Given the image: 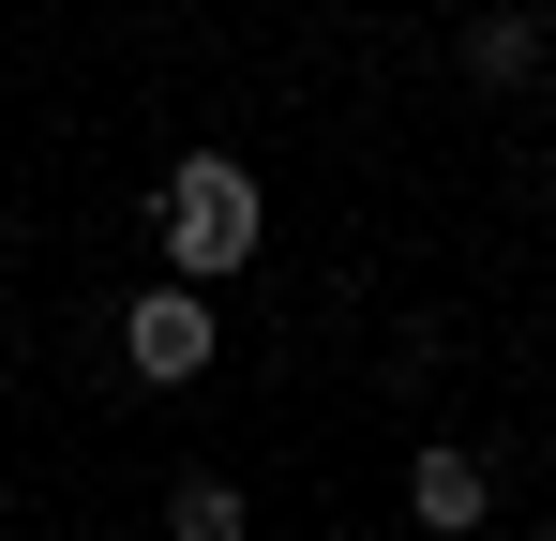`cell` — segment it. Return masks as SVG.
<instances>
[{
  "instance_id": "cell-2",
  "label": "cell",
  "mask_w": 556,
  "mask_h": 541,
  "mask_svg": "<svg viewBox=\"0 0 556 541\" xmlns=\"http://www.w3.org/2000/svg\"><path fill=\"white\" fill-rule=\"evenodd\" d=\"M121 361H136L151 391H195V376H211V301H195V286H136V301H121Z\"/></svg>"
},
{
  "instance_id": "cell-5",
  "label": "cell",
  "mask_w": 556,
  "mask_h": 541,
  "mask_svg": "<svg viewBox=\"0 0 556 541\" xmlns=\"http://www.w3.org/2000/svg\"><path fill=\"white\" fill-rule=\"evenodd\" d=\"M166 541H256V512H241V481H211V466H195L181 496H166Z\"/></svg>"
},
{
  "instance_id": "cell-4",
  "label": "cell",
  "mask_w": 556,
  "mask_h": 541,
  "mask_svg": "<svg viewBox=\"0 0 556 541\" xmlns=\"http://www.w3.org/2000/svg\"><path fill=\"white\" fill-rule=\"evenodd\" d=\"M466 76H481V90H527V76H542V15H481V30H466Z\"/></svg>"
},
{
  "instance_id": "cell-3",
  "label": "cell",
  "mask_w": 556,
  "mask_h": 541,
  "mask_svg": "<svg viewBox=\"0 0 556 541\" xmlns=\"http://www.w3.org/2000/svg\"><path fill=\"white\" fill-rule=\"evenodd\" d=\"M406 512H421L437 541H466L481 512H496V481H481V451H452V437H437L421 466H406Z\"/></svg>"
},
{
  "instance_id": "cell-6",
  "label": "cell",
  "mask_w": 556,
  "mask_h": 541,
  "mask_svg": "<svg viewBox=\"0 0 556 541\" xmlns=\"http://www.w3.org/2000/svg\"><path fill=\"white\" fill-rule=\"evenodd\" d=\"M542 541H556V527H542Z\"/></svg>"
},
{
  "instance_id": "cell-1",
  "label": "cell",
  "mask_w": 556,
  "mask_h": 541,
  "mask_svg": "<svg viewBox=\"0 0 556 541\" xmlns=\"http://www.w3.org/2000/svg\"><path fill=\"white\" fill-rule=\"evenodd\" d=\"M241 256H271L256 166H241V151H181V166H166V286L211 301V270H241Z\"/></svg>"
}]
</instances>
